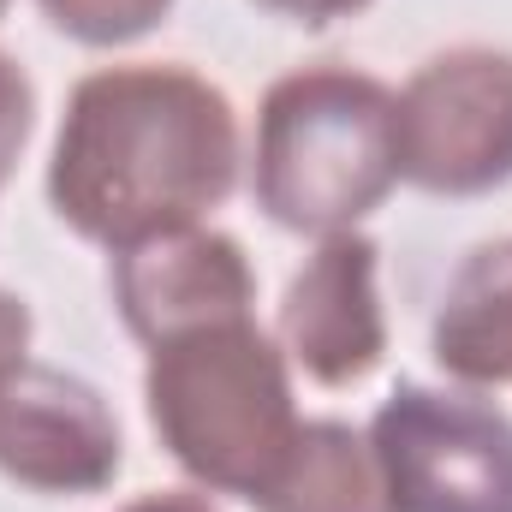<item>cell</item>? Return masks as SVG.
Returning <instances> with one entry per match:
<instances>
[{
    "mask_svg": "<svg viewBox=\"0 0 512 512\" xmlns=\"http://www.w3.org/2000/svg\"><path fill=\"white\" fill-rule=\"evenodd\" d=\"M245 143L221 84L137 60L72 84L48 155V209L102 251L197 227L239 191Z\"/></svg>",
    "mask_w": 512,
    "mask_h": 512,
    "instance_id": "6da1fadb",
    "label": "cell"
},
{
    "mask_svg": "<svg viewBox=\"0 0 512 512\" xmlns=\"http://www.w3.org/2000/svg\"><path fill=\"white\" fill-rule=\"evenodd\" d=\"M399 185V108L358 66H298L262 90L251 197L280 233H352Z\"/></svg>",
    "mask_w": 512,
    "mask_h": 512,
    "instance_id": "7a4b0ae2",
    "label": "cell"
},
{
    "mask_svg": "<svg viewBox=\"0 0 512 512\" xmlns=\"http://www.w3.org/2000/svg\"><path fill=\"white\" fill-rule=\"evenodd\" d=\"M143 411L167 459L203 489L256 501L298 435L292 364L256 316L161 340L143 370Z\"/></svg>",
    "mask_w": 512,
    "mask_h": 512,
    "instance_id": "3957f363",
    "label": "cell"
},
{
    "mask_svg": "<svg viewBox=\"0 0 512 512\" xmlns=\"http://www.w3.org/2000/svg\"><path fill=\"white\" fill-rule=\"evenodd\" d=\"M364 435L393 512H512V417L477 387L399 382Z\"/></svg>",
    "mask_w": 512,
    "mask_h": 512,
    "instance_id": "277c9868",
    "label": "cell"
},
{
    "mask_svg": "<svg viewBox=\"0 0 512 512\" xmlns=\"http://www.w3.org/2000/svg\"><path fill=\"white\" fill-rule=\"evenodd\" d=\"M399 108V179L429 197H489L512 185V54L459 42L429 54Z\"/></svg>",
    "mask_w": 512,
    "mask_h": 512,
    "instance_id": "5b68a950",
    "label": "cell"
},
{
    "mask_svg": "<svg viewBox=\"0 0 512 512\" xmlns=\"http://www.w3.org/2000/svg\"><path fill=\"white\" fill-rule=\"evenodd\" d=\"M126 465V435L102 387L18 358L0 370V477L30 495H102Z\"/></svg>",
    "mask_w": 512,
    "mask_h": 512,
    "instance_id": "8992f818",
    "label": "cell"
},
{
    "mask_svg": "<svg viewBox=\"0 0 512 512\" xmlns=\"http://www.w3.org/2000/svg\"><path fill=\"white\" fill-rule=\"evenodd\" d=\"M382 251L370 233H328L304 268L280 292L274 340L286 364L316 387H358L387 358V316H382Z\"/></svg>",
    "mask_w": 512,
    "mask_h": 512,
    "instance_id": "52a82bcc",
    "label": "cell"
},
{
    "mask_svg": "<svg viewBox=\"0 0 512 512\" xmlns=\"http://www.w3.org/2000/svg\"><path fill=\"white\" fill-rule=\"evenodd\" d=\"M108 292L126 322V334L155 352L161 340L239 322L256 310V268L245 245L221 227H173L155 239H137L126 251H108Z\"/></svg>",
    "mask_w": 512,
    "mask_h": 512,
    "instance_id": "ba28073f",
    "label": "cell"
},
{
    "mask_svg": "<svg viewBox=\"0 0 512 512\" xmlns=\"http://www.w3.org/2000/svg\"><path fill=\"white\" fill-rule=\"evenodd\" d=\"M429 358L459 387H512V233L483 239L435 304Z\"/></svg>",
    "mask_w": 512,
    "mask_h": 512,
    "instance_id": "9c48e42d",
    "label": "cell"
},
{
    "mask_svg": "<svg viewBox=\"0 0 512 512\" xmlns=\"http://www.w3.org/2000/svg\"><path fill=\"white\" fill-rule=\"evenodd\" d=\"M256 512H393L376 447L340 417H304L274 483L251 501Z\"/></svg>",
    "mask_w": 512,
    "mask_h": 512,
    "instance_id": "30bf717a",
    "label": "cell"
},
{
    "mask_svg": "<svg viewBox=\"0 0 512 512\" xmlns=\"http://www.w3.org/2000/svg\"><path fill=\"white\" fill-rule=\"evenodd\" d=\"M36 12L78 48H131L167 24L173 0H36Z\"/></svg>",
    "mask_w": 512,
    "mask_h": 512,
    "instance_id": "8fae6325",
    "label": "cell"
},
{
    "mask_svg": "<svg viewBox=\"0 0 512 512\" xmlns=\"http://www.w3.org/2000/svg\"><path fill=\"white\" fill-rule=\"evenodd\" d=\"M30 131H36V84H30V72L0 48V185L12 179V167H18V155H24V143H30Z\"/></svg>",
    "mask_w": 512,
    "mask_h": 512,
    "instance_id": "7c38bea8",
    "label": "cell"
},
{
    "mask_svg": "<svg viewBox=\"0 0 512 512\" xmlns=\"http://www.w3.org/2000/svg\"><path fill=\"white\" fill-rule=\"evenodd\" d=\"M251 6L274 12V18H286V24H304V30H328V24H340V18L370 12L376 0H251Z\"/></svg>",
    "mask_w": 512,
    "mask_h": 512,
    "instance_id": "4fadbf2b",
    "label": "cell"
},
{
    "mask_svg": "<svg viewBox=\"0 0 512 512\" xmlns=\"http://www.w3.org/2000/svg\"><path fill=\"white\" fill-rule=\"evenodd\" d=\"M30 334H36V316L18 292L0 286V370H12L18 358H30Z\"/></svg>",
    "mask_w": 512,
    "mask_h": 512,
    "instance_id": "5bb4252c",
    "label": "cell"
},
{
    "mask_svg": "<svg viewBox=\"0 0 512 512\" xmlns=\"http://www.w3.org/2000/svg\"><path fill=\"white\" fill-rule=\"evenodd\" d=\"M120 512H221V507L209 495H191V489H149V495L126 501Z\"/></svg>",
    "mask_w": 512,
    "mask_h": 512,
    "instance_id": "9a60e30c",
    "label": "cell"
},
{
    "mask_svg": "<svg viewBox=\"0 0 512 512\" xmlns=\"http://www.w3.org/2000/svg\"><path fill=\"white\" fill-rule=\"evenodd\" d=\"M6 6H12V0H0V18H6Z\"/></svg>",
    "mask_w": 512,
    "mask_h": 512,
    "instance_id": "2e32d148",
    "label": "cell"
}]
</instances>
